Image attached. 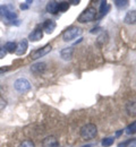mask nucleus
<instances>
[{"label":"nucleus","mask_w":136,"mask_h":147,"mask_svg":"<svg viewBox=\"0 0 136 147\" xmlns=\"http://www.w3.org/2000/svg\"><path fill=\"white\" fill-rule=\"evenodd\" d=\"M81 137L84 139V140H91V139H94L97 135V128L95 125L93 123H87L85 126H83L81 128Z\"/></svg>","instance_id":"obj_1"},{"label":"nucleus","mask_w":136,"mask_h":147,"mask_svg":"<svg viewBox=\"0 0 136 147\" xmlns=\"http://www.w3.org/2000/svg\"><path fill=\"white\" fill-rule=\"evenodd\" d=\"M97 9L94 7H87L86 9L83 10V13L78 16L77 22L78 23H82V24H85V23H91L93 22L94 19L97 18Z\"/></svg>","instance_id":"obj_2"},{"label":"nucleus","mask_w":136,"mask_h":147,"mask_svg":"<svg viewBox=\"0 0 136 147\" xmlns=\"http://www.w3.org/2000/svg\"><path fill=\"white\" fill-rule=\"evenodd\" d=\"M82 34V30L79 27L76 26H70L68 28H66L62 33V40L65 42H70L73 40H75L76 37H78Z\"/></svg>","instance_id":"obj_3"},{"label":"nucleus","mask_w":136,"mask_h":147,"mask_svg":"<svg viewBox=\"0 0 136 147\" xmlns=\"http://www.w3.org/2000/svg\"><path fill=\"white\" fill-rule=\"evenodd\" d=\"M14 87L17 92L26 93L31 90V83L26 78H18L14 83Z\"/></svg>","instance_id":"obj_4"},{"label":"nucleus","mask_w":136,"mask_h":147,"mask_svg":"<svg viewBox=\"0 0 136 147\" xmlns=\"http://www.w3.org/2000/svg\"><path fill=\"white\" fill-rule=\"evenodd\" d=\"M51 50H52V47H51L50 44H45L44 47H42V48H40L38 50L33 51V52L30 55V58H31L32 60H37V59H40V58L44 57L45 55H48Z\"/></svg>","instance_id":"obj_5"},{"label":"nucleus","mask_w":136,"mask_h":147,"mask_svg":"<svg viewBox=\"0 0 136 147\" xmlns=\"http://www.w3.org/2000/svg\"><path fill=\"white\" fill-rule=\"evenodd\" d=\"M43 37V30L41 26H37L28 35V40L32 42H38Z\"/></svg>","instance_id":"obj_6"},{"label":"nucleus","mask_w":136,"mask_h":147,"mask_svg":"<svg viewBox=\"0 0 136 147\" xmlns=\"http://www.w3.org/2000/svg\"><path fill=\"white\" fill-rule=\"evenodd\" d=\"M27 48H28V42L26 38H23L22 41H20L17 44H16V50H15V53L17 55H25V52L27 51Z\"/></svg>","instance_id":"obj_7"},{"label":"nucleus","mask_w":136,"mask_h":147,"mask_svg":"<svg viewBox=\"0 0 136 147\" xmlns=\"http://www.w3.org/2000/svg\"><path fill=\"white\" fill-rule=\"evenodd\" d=\"M56 27H57V24H56V22H55L53 19H48V20H45V22L43 23V25H42V30H43L45 33H48V34H51V33L56 30Z\"/></svg>","instance_id":"obj_8"},{"label":"nucleus","mask_w":136,"mask_h":147,"mask_svg":"<svg viewBox=\"0 0 136 147\" xmlns=\"http://www.w3.org/2000/svg\"><path fill=\"white\" fill-rule=\"evenodd\" d=\"M42 146L43 147H59V142L55 136H49V137H47V138L43 139Z\"/></svg>","instance_id":"obj_9"},{"label":"nucleus","mask_w":136,"mask_h":147,"mask_svg":"<svg viewBox=\"0 0 136 147\" xmlns=\"http://www.w3.org/2000/svg\"><path fill=\"white\" fill-rule=\"evenodd\" d=\"M124 22H125V24H128V25L136 24V10L127 11L125 17H124Z\"/></svg>","instance_id":"obj_10"},{"label":"nucleus","mask_w":136,"mask_h":147,"mask_svg":"<svg viewBox=\"0 0 136 147\" xmlns=\"http://www.w3.org/2000/svg\"><path fill=\"white\" fill-rule=\"evenodd\" d=\"M73 53H74V50L72 47H68V48H65L60 51V57L62 60L65 61H69L72 58H73Z\"/></svg>","instance_id":"obj_11"},{"label":"nucleus","mask_w":136,"mask_h":147,"mask_svg":"<svg viewBox=\"0 0 136 147\" xmlns=\"http://www.w3.org/2000/svg\"><path fill=\"white\" fill-rule=\"evenodd\" d=\"M45 68H47V65L44 62H38L31 66V71L35 75H40L45 70Z\"/></svg>","instance_id":"obj_12"},{"label":"nucleus","mask_w":136,"mask_h":147,"mask_svg":"<svg viewBox=\"0 0 136 147\" xmlns=\"http://www.w3.org/2000/svg\"><path fill=\"white\" fill-rule=\"evenodd\" d=\"M58 3L59 2H57V1H49V2L47 3V7H45L47 11L50 13V14H57V13H59Z\"/></svg>","instance_id":"obj_13"},{"label":"nucleus","mask_w":136,"mask_h":147,"mask_svg":"<svg viewBox=\"0 0 136 147\" xmlns=\"http://www.w3.org/2000/svg\"><path fill=\"white\" fill-rule=\"evenodd\" d=\"M126 111H127L128 115L136 117V102H134V101L127 102V104H126Z\"/></svg>","instance_id":"obj_14"},{"label":"nucleus","mask_w":136,"mask_h":147,"mask_svg":"<svg viewBox=\"0 0 136 147\" xmlns=\"http://www.w3.org/2000/svg\"><path fill=\"white\" fill-rule=\"evenodd\" d=\"M108 38H109L108 33H107V32H102V33L100 34V36L97 37V43L99 45H103V44H106V43L108 42Z\"/></svg>","instance_id":"obj_15"},{"label":"nucleus","mask_w":136,"mask_h":147,"mask_svg":"<svg viewBox=\"0 0 136 147\" xmlns=\"http://www.w3.org/2000/svg\"><path fill=\"white\" fill-rule=\"evenodd\" d=\"M114 3H115V6H116L117 8H119V9H125V8L128 7L129 1H128V0H115Z\"/></svg>","instance_id":"obj_16"},{"label":"nucleus","mask_w":136,"mask_h":147,"mask_svg":"<svg viewBox=\"0 0 136 147\" xmlns=\"http://www.w3.org/2000/svg\"><path fill=\"white\" fill-rule=\"evenodd\" d=\"M5 50L7 51V52H9V53H14L15 52V50H16V43L15 42H7L6 44H5Z\"/></svg>","instance_id":"obj_17"},{"label":"nucleus","mask_w":136,"mask_h":147,"mask_svg":"<svg viewBox=\"0 0 136 147\" xmlns=\"http://www.w3.org/2000/svg\"><path fill=\"white\" fill-rule=\"evenodd\" d=\"M125 132L127 135H134L136 134V121H133L131 125H128L126 129H125Z\"/></svg>","instance_id":"obj_18"},{"label":"nucleus","mask_w":136,"mask_h":147,"mask_svg":"<svg viewBox=\"0 0 136 147\" xmlns=\"http://www.w3.org/2000/svg\"><path fill=\"white\" fill-rule=\"evenodd\" d=\"M114 142H115V138L114 137H106V138L102 139L101 145L103 147H110L114 144Z\"/></svg>","instance_id":"obj_19"},{"label":"nucleus","mask_w":136,"mask_h":147,"mask_svg":"<svg viewBox=\"0 0 136 147\" xmlns=\"http://www.w3.org/2000/svg\"><path fill=\"white\" fill-rule=\"evenodd\" d=\"M69 8V2L67 1H61L58 3V11H66Z\"/></svg>","instance_id":"obj_20"},{"label":"nucleus","mask_w":136,"mask_h":147,"mask_svg":"<svg viewBox=\"0 0 136 147\" xmlns=\"http://www.w3.org/2000/svg\"><path fill=\"white\" fill-rule=\"evenodd\" d=\"M10 11V7L9 6H0V16L6 17V15Z\"/></svg>","instance_id":"obj_21"},{"label":"nucleus","mask_w":136,"mask_h":147,"mask_svg":"<svg viewBox=\"0 0 136 147\" xmlns=\"http://www.w3.org/2000/svg\"><path fill=\"white\" fill-rule=\"evenodd\" d=\"M18 147H35V144L32 140H24L20 143Z\"/></svg>","instance_id":"obj_22"},{"label":"nucleus","mask_w":136,"mask_h":147,"mask_svg":"<svg viewBox=\"0 0 136 147\" xmlns=\"http://www.w3.org/2000/svg\"><path fill=\"white\" fill-rule=\"evenodd\" d=\"M32 3H33V1H30V0H28V1H25L24 3H22V5H20V9H23V10L28 9V7H30Z\"/></svg>","instance_id":"obj_23"},{"label":"nucleus","mask_w":136,"mask_h":147,"mask_svg":"<svg viewBox=\"0 0 136 147\" xmlns=\"http://www.w3.org/2000/svg\"><path fill=\"white\" fill-rule=\"evenodd\" d=\"M7 107V101L3 97H0V111H2Z\"/></svg>","instance_id":"obj_24"},{"label":"nucleus","mask_w":136,"mask_h":147,"mask_svg":"<svg viewBox=\"0 0 136 147\" xmlns=\"http://www.w3.org/2000/svg\"><path fill=\"white\" fill-rule=\"evenodd\" d=\"M6 55H7V51L5 50V48H0V59L5 58Z\"/></svg>","instance_id":"obj_25"},{"label":"nucleus","mask_w":136,"mask_h":147,"mask_svg":"<svg viewBox=\"0 0 136 147\" xmlns=\"http://www.w3.org/2000/svg\"><path fill=\"white\" fill-rule=\"evenodd\" d=\"M127 147H136V139H131L129 145H128Z\"/></svg>","instance_id":"obj_26"},{"label":"nucleus","mask_w":136,"mask_h":147,"mask_svg":"<svg viewBox=\"0 0 136 147\" xmlns=\"http://www.w3.org/2000/svg\"><path fill=\"white\" fill-rule=\"evenodd\" d=\"M9 70V67H0V74H3Z\"/></svg>","instance_id":"obj_27"},{"label":"nucleus","mask_w":136,"mask_h":147,"mask_svg":"<svg viewBox=\"0 0 136 147\" xmlns=\"http://www.w3.org/2000/svg\"><path fill=\"white\" fill-rule=\"evenodd\" d=\"M99 30H101V28H100V27H94V28H92L91 33H92V34H94V33H97V32H99Z\"/></svg>","instance_id":"obj_28"},{"label":"nucleus","mask_w":136,"mask_h":147,"mask_svg":"<svg viewBox=\"0 0 136 147\" xmlns=\"http://www.w3.org/2000/svg\"><path fill=\"white\" fill-rule=\"evenodd\" d=\"M122 132H124L122 130H119V131H117V132H116V136H120V135H121Z\"/></svg>","instance_id":"obj_29"},{"label":"nucleus","mask_w":136,"mask_h":147,"mask_svg":"<svg viewBox=\"0 0 136 147\" xmlns=\"http://www.w3.org/2000/svg\"><path fill=\"white\" fill-rule=\"evenodd\" d=\"M70 2H72V3H73V5H78V3H79V1H75V0H74V1H70Z\"/></svg>","instance_id":"obj_30"},{"label":"nucleus","mask_w":136,"mask_h":147,"mask_svg":"<svg viewBox=\"0 0 136 147\" xmlns=\"http://www.w3.org/2000/svg\"><path fill=\"white\" fill-rule=\"evenodd\" d=\"M82 147H93V145H91V144H87V145H84V146Z\"/></svg>","instance_id":"obj_31"}]
</instances>
